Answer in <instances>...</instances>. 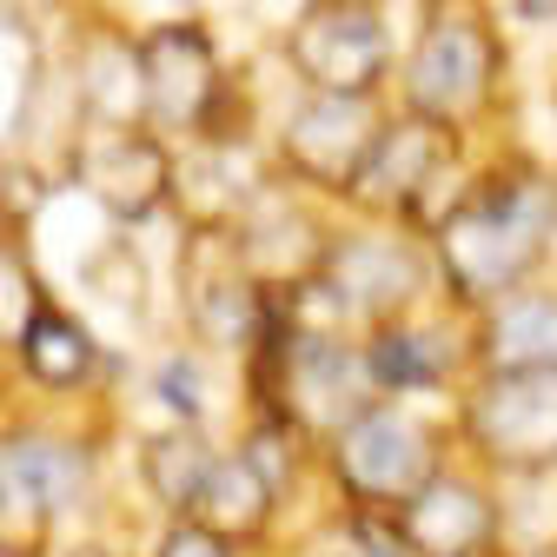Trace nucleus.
Masks as SVG:
<instances>
[{
    "mask_svg": "<svg viewBox=\"0 0 557 557\" xmlns=\"http://www.w3.org/2000/svg\"><path fill=\"white\" fill-rule=\"evenodd\" d=\"M544 226H550V193L537 180L484 186L465 213L445 220V272H451V286L471 293V299L505 293L511 278L531 265Z\"/></svg>",
    "mask_w": 557,
    "mask_h": 557,
    "instance_id": "obj_1",
    "label": "nucleus"
},
{
    "mask_svg": "<svg viewBox=\"0 0 557 557\" xmlns=\"http://www.w3.org/2000/svg\"><path fill=\"white\" fill-rule=\"evenodd\" d=\"M332 286L345 293V306H372V312L379 306H405L411 286H418V259L398 252V246H379V239L345 246L332 259Z\"/></svg>",
    "mask_w": 557,
    "mask_h": 557,
    "instance_id": "obj_14",
    "label": "nucleus"
},
{
    "mask_svg": "<svg viewBox=\"0 0 557 557\" xmlns=\"http://www.w3.org/2000/svg\"><path fill=\"white\" fill-rule=\"evenodd\" d=\"M272 484L252 471V458H233V465H220V478L206 484V498H199V524L206 531H220V537H239V531H259V518L272 511Z\"/></svg>",
    "mask_w": 557,
    "mask_h": 557,
    "instance_id": "obj_18",
    "label": "nucleus"
},
{
    "mask_svg": "<svg viewBox=\"0 0 557 557\" xmlns=\"http://www.w3.org/2000/svg\"><path fill=\"white\" fill-rule=\"evenodd\" d=\"M411 557H471L484 537H492V498L465 478H432L398 518Z\"/></svg>",
    "mask_w": 557,
    "mask_h": 557,
    "instance_id": "obj_9",
    "label": "nucleus"
},
{
    "mask_svg": "<svg viewBox=\"0 0 557 557\" xmlns=\"http://www.w3.org/2000/svg\"><path fill=\"white\" fill-rule=\"evenodd\" d=\"M379 133L385 126H372V107L366 100H352V94H319V100H306L293 113L286 153L319 186H359V173H366V160L379 147Z\"/></svg>",
    "mask_w": 557,
    "mask_h": 557,
    "instance_id": "obj_4",
    "label": "nucleus"
},
{
    "mask_svg": "<svg viewBox=\"0 0 557 557\" xmlns=\"http://www.w3.org/2000/svg\"><path fill=\"white\" fill-rule=\"evenodd\" d=\"M338 478L345 492H359L372 505H411L425 492V438L398 418H352V425L338 432Z\"/></svg>",
    "mask_w": 557,
    "mask_h": 557,
    "instance_id": "obj_6",
    "label": "nucleus"
},
{
    "mask_svg": "<svg viewBox=\"0 0 557 557\" xmlns=\"http://www.w3.org/2000/svg\"><path fill=\"white\" fill-rule=\"evenodd\" d=\"M139 471H147L153 498H160L166 511H199L206 484L220 478V458L206 451L199 432H166V438H153L147 451H139Z\"/></svg>",
    "mask_w": 557,
    "mask_h": 557,
    "instance_id": "obj_15",
    "label": "nucleus"
},
{
    "mask_svg": "<svg viewBox=\"0 0 557 557\" xmlns=\"http://www.w3.org/2000/svg\"><path fill=\"white\" fill-rule=\"evenodd\" d=\"M21 372L34 379V385H47V392H74V385H87V372H94V338L66 319V312H53V306H40L21 332Z\"/></svg>",
    "mask_w": 557,
    "mask_h": 557,
    "instance_id": "obj_12",
    "label": "nucleus"
},
{
    "mask_svg": "<svg viewBox=\"0 0 557 557\" xmlns=\"http://www.w3.org/2000/svg\"><path fill=\"white\" fill-rule=\"evenodd\" d=\"M81 180H87V193L107 206L113 220H147V213H160V199L173 186V166L160 153V139L133 133V126H113L107 139L87 147Z\"/></svg>",
    "mask_w": 557,
    "mask_h": 557,
    "instance_id": "obj_8",
    "label": "nucleus"
},
{
    "mask_svg": "<svg viewBox=\"0 0 557 557\" xmlns=\"http://www.w3.org/2000/svg\"><path fill=\"white\" fill-rule=\"evenodd\" d=\"M160 557H226V537L206 531V524H180V531H166Z\"/></svg>",
    "mask_w": 557,
    "mask_h": 557,
    "instance_id": "obj_19",
    "label": "nucleus"
},
{
    "mask_svg": "<svg viewBox=\"0 0 557 557\" xmlns=\"http://www.w3.org/2000/svg\"><path fill=\"white\" fill-rule=\"evenodd\" d=\"M438 166H445V120L411 113V120L379 133V147H372L352 199H366V206H411L418 193L432 186Z\"/></svg>",
    "mask_w": 557,
    "mask_h": 557,
    "instance_id": "obj_10",
    "label": "nucleus"
},
{
    "mask_svg": "<svg viewBox=\"0 0 557 557\" xmlns=\"http://www.w3.org/2000/svg\"><path fill=\"white\" fill-rule=\"evenodd\" d=\"M87 107H94L107 126H133L139 113H153L139 47H94V53H87Z\"/></svg>",
    "mask_w": 557,
    "mask_h": 557,
    "instance_id": "obj_17",
    "label": "nucleus"
},
{
    "mask_svg": "<svg viewBox=\"0 0 557 557\" xmlns=\"http://www.w3.org/2000/svg\"><path fill=\"white\" fill-rule=\"evenodd\" d=\"M139 66H147V100L166 126H193L220 94V66H213V40L193 21H166L139 40Z\"/></svg>",
    "mask_w": 557,
    "mask_h": 557,
    "instance_id": "obj_7",
    "label": "nucleus"
},
{
    "mask_svg": "<svg viewBox=\"0 0 557 557\" xmlns=\"http://www.w3.org/2000/svg\"><path fill=\"white\" fill-rule=\"evenodd\" d=\"M492 66H498V47L484 34V21H471L465 8L438 14L418 34V53H411V107L425 120H458L465 107L484 100Z\"/></svg>",
    "mask_w": 557,
    "mask_h": 557,
    "instance_id": "obj_2",
    "label": "nucleus"
},
{
    "mask_svg": "<svg viewBox=\"0 0 557 557\" xmlns=\"http://www.w3.org/2000/svg\"><path fill=\"white\" fill-rule=\"evenodd\" d=\"M385 21L372 8H352V0H325V8H312L293 34V60L299 74L319 87V94H352L366 100V87L385 74Z\"/></svg>",
    "mask_w": 557,
    "mask_h": 557,
    "instance_id": "obj_3",
    "label": "nucleus"
},
{
    "mask_svg": "<svg viewBox=\"0 0 557 557\" xmlns=\"http://www.w3.org/2000/svg\"><path fill=\"white\" fill-rule=\"evenodd\" d=\"M366 372L392 392H425L445 379V338L425 325H385L366 345Z\"/></svg>",
    "mask_w": 557,
    "mask_h": 557,
    "instance_id": "obj_16",
    "label": "nucleus"
},
{
    "mask_svg": "<svg viewBox=\"0 0 557 557\" xmlns=\"http://www.w3.org/2000/svg\"><path fill=\"white\" fill-rule=\"evenodd\" d=\"M478 438L505 465L557 458V372H498L478 392Z\"/></svg>",
    "mask_w": 557,
    "mask_h": 557,
    "instance_id": "obj_5",
    "label": "nucleus"
},
{
    "mask_svg": "<svg viewBox=\"0 0 557 557\" xmlns=\"http://www.w3.org/2000/svg\"><path fill=\"white\" fill-rule=\"evenodd\" d=\"M484 359L498 372H557V299L550 293L498 299L492 325H484Z\"/></svg>",
    "mask_w": 557,
    "mask_h": 557,
    "instance_id": "obj_11",
    "label": "nucleus"
},
{
    "mask_svg": "<svg viewBox=\"0 0 557 557\" xmlns=\"http://www.w3.org/2000/svg\"><path fill=\"white\" fill-rule=\"evenodd\" d=\"M87 484V458L60 438H14L8 445V492L14 505H34V511H53L66 505Z\"/></svg>",
    "mask_w": 557,
    "mask_h": 557,
    "instance_id": "obj_13",
    "label": "nucleus"
}]
</instances>
